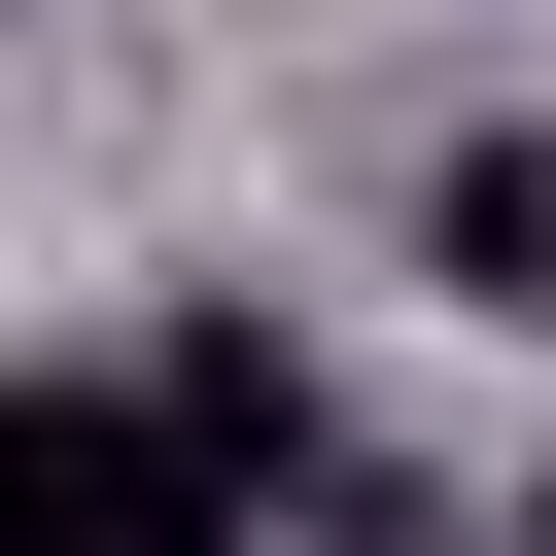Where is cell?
<instances>
[{"label":"cell","instance_id":"6da1fadb","mask_svg":"<svg viewBox=\"0 0 556 556\" xmlns=\"http://www.w3.org/2000/svg\"><path fill=\"white\" fill-rule=\"evenodd\" d=\"M278 486H208L139 382H0V556H243Z\"/></svg>","mask_w":556,"mask_h":556},{"label":"cell","instance_id":"7a4b0ae2","mask_svg":"<svg viewBox=\"0 0 556 556\" xmlns=\"http://www.w3.org/2000/svg\"><path fill=\"white\" fill-rule=\"evenodd\" d=\"M417 278H452V313H556V139H452V174H417Z\"/></svg>","mask_w":556,"mask_h":556}]
</instances>
